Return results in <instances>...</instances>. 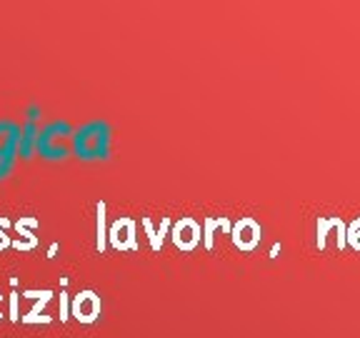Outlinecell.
Here are the masks:
<instances>
[{"instance_id": "obj_9", "label": "cell", "mask_w": 360, "mask_h": 338, "mask_svg": "<svg viewBox=\"0 0 360 338\" xmlns=\"http://www.w3.org/2000/svg\"><path fill=\"white\" fill-rule=\"evenodd\" d=\"M20 148H18V158L22 161H30L35 153V143H38V133H40V125L35 120H22L20 123Z\"/></svg>"}, {"instance_id": "obj_4", "label": "cell", "mask_w": 360, "mask_h": 338, "mask_svg": "<svg viewBox=\"0 0 360 338\" xmlns=\"http://www.w3.org/2000/svg\"><path fill=\"white\" fill-rule=\"evenodd\" d=\"M70 313H73V318L80 323H96L103 313L101 296H98L96 291H90V288L80 291L78 296H73V301H70Z\"/></svg>"}, {"instance_id": "obj_23", "label": "cell", "mask_w": 360, "mask_h": 338, "mask_svg": "<svg viewBox=\"0 0 360 338\" xmlns=\"http://www.w3.org/2000/svg\"><path fill=\"white\" fill-rule=\"evenodd\" d=\"M8 246H13V241H0V251H3V248H8Z\"/></svg>"}, {"instance_id": "obj_3", "label": "cell", "mask_w": 360, "mask_h": 338, "mask_svg": "<svg viewBox=\"0 0 360 338\" xmlns=\"http://www.w3.org/2000/svg\"><path fill=\"white\" fill-rule=\"evenodd\" d=\"M20 123L13 118H0V165L18 163V148H20Z\"/></svg>"}, {"instance_id": "obj_8", "label": "cell", "mask_w": 360, "mask_h": 338, "mask_svg": "<svg viewBox=\"0 0 360 338\" xmlns=\"http://www.w3.org/2000/svg\"><path fill=\"white\" fill-rule=\"evenodd\" d=\"M28 299H35V306L28 311V315H22V323H51V315H45V306L53 299V291H25Z\"/></svg>"}, {"instance_id": "obj_20", "label": "cell", "mask_w": 360, "mask_h": 338, "mask_svg": "<svg viewBox=\"0 0 360 338\" xmlns=\"http://www.w3.org/2000/svg\"><path fill=\"white\" fill-rule=\"evenodd\" d=\"M13 170H15V165H0V180H6L8 175H13Z\"/></svg>"}, {"instance_id": "obj_12", "label": "cell", "mask_w": 360, "mask_h": 338, "mask_svg": "<svg viewBox=\"0 0 360 338\" xmlns=\"http://www.w3.org/2000/svg\"><path fill=\"white\" fill-rule=\"evenodd\" d=\"M202 225H205V231H202V246L208 248V251H213V241H215V231L218 228H223L225 233H231L233 231V223L228 218H205L202 220Z\"/></svg>"}, {"instance_id": "obj_24", "label": "cell", "mask_w": 360, "mask_h": 338, "mask_svg": "<svg viewBox=\"0 0 360 338\" xmlns=\"http://www.w3.org/2000/svg\"><path fill=\"white\" fill-rule=\"evenodd\" d=\"M0 303H3V296H0Z\"/></svg>"}, {"instance_id": "obj_7", "label": "cell", "mask_w": 360, "mask_h": 338, "mask_svg": "<svg viewBox=\"0 0 360 338\" xmlns=\"http://www.w3.org/2000/svg\"><path fill=\"white\" fill-rule=\"evenodd\" d=\"M108 243L115 251H138V236H135V220L123 215V218L112 220L108 228Z\"/></svg>"}, {"instance_id": "obj_5", "label": "cell", "mask_w": 360, "mask_h": 338, "mask_svg": "<svg viewBox=\"0 0 360 338\" xmlns=\"http://www.w3.org/2000/svg\"><path fill=\"white\" fill-rule=\"evenodd\" d=\"M231 241L236 243V248H240V251H255L258 243L263 241V225L255 218H250V215H243L238 223H233Z\"/></svg>"}, {"instance_id": "obj_11", "label": "cell", "mask_w": 360, "mask_h": 338, "mask_svg": "<svg viewBox=\"0 0 360 338\" xmlns=\"http://www.w3.org/2000/svg\"><path fill=\"white\" fill-rule=\"evenodd\" d=\"M108 206L105 201H98L96 203V248L98 251H105L108 248Z\"/></svg>"}, {"instance_id": "obj_10", "label": "cell", "mask_w": 360, "mask_h": 338, "mask_svg": "<svg viewBox=\"0 0 360 338\" xmlns=\"http://www.w3.org/2000/svg\"><path fill=\"white\" fill-rule=\"evenodd\" d=\"M33 228H38V218H33V215H20V220L15 223V231L20 233V238H25V241H13V248H18V251H33V248L38 246V238H35Z\"/></svg>"}, {"instance_id": "obj_17", "label": "cell", "mask_w": 360, "mask_h": 338, "mask_svg": "<svg viewBox=\"0 0 360 338\" xmlns=\"http://www.w3.org/2000/svg\"><path fill=\"white\" fill-rule=\"evenodd\" d=\"M70 299H68V291H60V321H68L70 318Z\"/></svg>"}, {"instance_id": "obj_13", "label": "cell", "mask_w": 360, "mask_h": 338, "mask_svg": "<svg viewBox=\"0 0 360 338\" xmlns=\"http://www.w3.org/2000/svg\"><path fill=\"white\" fill-rule=\"evenodd\" d=\"M340 225H345V220L340 215H321L318 218V248L326 251L328 246V233L330 231H338Z\"/></svg>"}, {"instance_id": "obj_1", "label": "cell", "mask_w": 360, "mask_h": 338, "mask_svg": "<svg viewBox=\"0 0 360 338\" xmlns=\"http://www.w3.org/2000/svg\"><path fill=\"white\" fill-rule=\"evenodd\" d=\"M110 146H112V128L103 118H93L80 125V128H75L73 143H70L73 156L78 161H85V163L108 161L110 158Z\"/></svg>"}, {"instance_id": "obj_18", "label": "cell", "mask_w": 360, "mask_h": 338, "mask_svg": "<svg viewBox=\"0 0 360 338\" xmlns=\"http://www.w3.org/2000/svg\"><path fill=\"white\" fill-rule=\"evenodd\" d=\"M18 301H20V293H11V321H20V315H18Z\"/></svg>"}, {"instance_id": "obj_19", "label": "cell", "mask_w": 360, "mask_h": 338, "mask_svg": "<svg viewBox=\"0 0 360 338\" xmlns=\"http://www.w3.org/2000/svg\"><path fill=\"white\" fill-rule=\"evenodd\" d=\"M8 225H11V218L0 215V241H11V238L6 236V231H3V228H8Z\"/></svg>"}, {"instance_id": "obj_21", "label": "cell", "mask_w": 360, "mask_h": 338, "mask_svg": "<svg viewBox=\"0 0 360 338\" xmlns=\"http://www.w3.org/2000/svg\"><path fill=\"white\" fill-rule=\"evenodd\" d=\"M281 243H273V248H270V258H278V256H281Z\"/></svg>"}, {"instance_id": "obj_22", "label": "cell", "mask_w": 360, "mask_h": 338, "mask_svg": "<svg viewBox=\"0 0 360 338\" xmlns=\"http://www.w3.org/2000/svg\"><path fill=\"white\" fill-rule=\"evenodd\" d=\"M58 248H60V243H53L51 248H48V258H56V254H58Z\"/></svg>"}, {"instance_id": "obj_16", "label": "cell", "mask_w": 360, "mask_h": 338, "mask_svg": "<svg viewBox=\"0 0 360 338\" xmlns=\"http://www.w3.org/2000/svg\"><path fill=\"white\" fill-rule=\"evenodd\" d=\"M40 115H43V108H40L38 103H28V108H25V118L22 120H35V123H38Z\"/></svg>"}, {"instance_id": "obj_14", "label": "cell", "mask_w": 360, "mask_h": 338, "mask_svg": "<svg viewBox=\"0 0 360 338\" xmlns=\"http://www.w3.org/2000/svg\"><path fill=\"white\" fill-rule=\"evenodd\" d=\"M143 228H146V233H148V241H150V248L158 254V251L163 248V243H160V238H158V231L153 228V220L148 218V215L143 218Z\"/></svg>"}, {"instance_id": "obj_15", "label": "cell", "mask_w": 360, "mask_h": 338, "mask_svg": "<svg viewBox=\"0 0 360 338\" xmlns=\"http://www.w3.org/2000/svg\"><path fill=\"white\" fill-rule=\"evenodd\" d=\"M348 246H353L355 251H360V218L348 223Z\"/></svg>"}, {"instance_id": "obj_2", "label": "cell", "mask_w": 360, "mask_h": 338, "mask_svg": "<svg viewBox=\"0 0 360 338\" xmlns=\"http://www.w3.org/2000/svg\"><path fill=\"white\" fill-rule=\"evenodd\" d=\"M75 128L70 125V120L56 118L51 123H45L38 133V143H35V153L43 156L45 161H65L73 148L68 143H73Z\"/></svg>"}, {"instance_id": "obj_6", "label": "cell", "mask_w": 360, "mask_h": 338, "mask_svg": "<svg viewBox=\"0 0 360 338\" xmlns=\"http://www.w3.org/2000/svg\"><path fill=\"white\" fill-rule=\"evenodd\" d=\"M200 225H198L195 218H191V215H186V218H180L173 223V228H170V241L175 243V248H180V251H195L198 246H200Z\"/></svg>"}]
</instances>
